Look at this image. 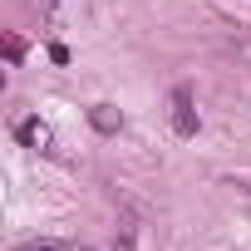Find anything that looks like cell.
<instances>
[{
    "mask_svg": "<svg viewBox=\"0 0 251 251\" xmlns=\"http://www.w3.org/2000/svg\"><path fill=\"white\" fill-rule=\"evenodd\" d=\"M20 251H69L64 241H54V236H45V241H25Z\"/></svg>",
    "mask_w": 251,
    "mask_h": 251,
    "instance_id": "obj_5",
    "label": "cell"
},
{
    "mask_svg": "<svg viewBox=\"0 0 251 251\" xmlns=\"http://www.w3.org/2000/svg\"><path fill=\"white\" fill-rule=\"evenodd\" d=\"M84 251H94V246H84Z\"/></svg>",
    "mask_w": 251,
    "mask_h": 251,
    "instance_id": "obj_7",
    "label": "cell"
},
{
    "mask_svg": "<svg viewBox=\"0 0 251 251\" xmlns=\"http://www.w3.org/2000/svg\"><path fill=\"white\" fill-rule=\"evenodd\" d=\"M5 59H10V64L25 59V40H20V35H5Z\"/></svg>",
    "mask_w": 251,
    "mask_h": 251,
    "instance_id": "obj_4",
    "label": "cell"
},
{
    "mask_svg": "<svg viewBox=\"0 0 251 251\" xmlns=\"http://www.w3.org/2000/svg\"><path fill=\"white\" fill-rule=\"evenodd\" d=\"M15 138H20L25 148H35V153H54V133L45 128L40 118H20V123H15Z\"/></svg>",
    "mask_w": 251,
    "mask_h": 251,
    "instance_id": "obj_2",
    "label": "cell"
},
{
    "mask_svg": "<svg viewBox=\"0 0 251 251\" xmlns=\"http://www.w3.org/2000/svg\"><path fill=\"white\" fill-rule=\"evenodd\" d=\"M118 251H138V241H133V231H123V236H118Z\"/></svg>",
    "mask_w": 251,
    "mask_h": 251,
    "instance_id": "obj_6",
    "label": "cell"
},
{
    "mask_svg": "<svg viewBox=\"0 0 251 251\" xmlns=\"http://www.w3.org/2000/svg\"><path fill=\"white\" fill-rule=\"evenodd\" d=\"M89 123H94V128H99L103 138H113V133L123 128V113H118L113 103H94V108H89Z\"/></svg>",
    "mask_w": 251,
    "mask_h": 251,
    "instance_id": "obj_3",
    "label": "cell"
},
{
    "mask_svg": "<svg viewBox=\"0 0 251 251\" xmlns=\"http://www.w3.org/2000/svg\"><path fill=\"white\" fill-rule=\"evenodd\" d=\"M173 133H177V138H197V108H192V89H173Z\"/></svg>",
    "mask_w": 251,
    "mask_h": 251,
    "instance_id": "obj_1",
    "label": "cell"
}]
</instances>
